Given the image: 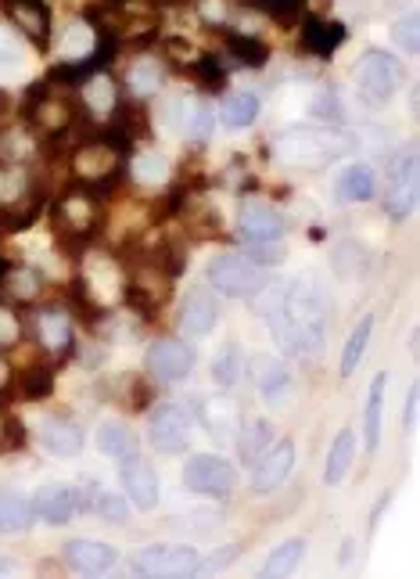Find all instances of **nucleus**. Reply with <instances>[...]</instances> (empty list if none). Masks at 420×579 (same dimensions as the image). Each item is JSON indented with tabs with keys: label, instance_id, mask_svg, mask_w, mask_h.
Returning <instances> with one entry per match:
<instances>
[{
	"label": "nucleus",
	"instance_id": "bb28decb",
	"mask_svg": "<svg viewBox=\"0 0 420 579\" xmlns=\"http://www.w3.org/2000/svg\"><path fill=\"white\" fill-rule=\"evenodd\" d=\"M371 334H374V317L366 314L360 325L352 328L345 350H341V378L356 375V367H360V360H363V353H366V345H371Z\"/></svg>",
	"mask_w": 420,
	"mask_h": 579
},
{
	"label": "nucleus",
	"instance_id": "f8f14e48",
	"mask_svg": "<svg viewBox=\"0 0 420 579\" xmlns=\"http://www.w3.org/2000/svg\"><path fill=\"white\" fill-rule=\"evenodd\" d=\"M65 561L87 576H98V572H109L120 565V550H115L112 544H104V540L80 536V540H69V544H65Z\"/></svg>",
	"mask_w": 420,
	"mask_h": 579
},
{
	"label": "nucleus",
	"instance_id": "2f4dec72",
	"mask_svg": "<svg viewBox=\"0 0 420 579\" xmlns=\"http://www.w3.org/2000/svg\"><path fill=\"white\" fill-rule=\"evenodd\" d=\"M194 76H198V83L208 90V94H223L227 90V69H223V61L216 55H202L194 58Z\"/></svg>",
	"mask_w": 420,
	"mask_h": 579
},
{
	"label": "nucleus",
	"instance_id": "e433bc0d",
	"mask_svg": "<svg viewBox=\"0 0 420 579\" xmlns=\"http://www.w3.org/2000/svg\"><path fill=\"white\" fill-rule=\"evenodd\" d=\"M50 389H55V375L44 367H33L22 375V393L30 396V400H41V396H50Z\"/></svg>",
	"mask_w": 420,
	"mask_h": 579
},
{
	"label": "nucleus",
	"instance_id": "c03bdc74",
	"mask_svg": "<svg viewBox=\"0 0 420 579\" xmlns=\"http://www.w3.org/2000/svg\"><path fill=\"white\" fill-rule=\"evenodd\" d=\"M104 4H109V8H126L129 0H104Z\"/></svg>",
	"mask_w": 420,
	"mask_h": 579
},
{
	"label": "nucleus",
	"instance_id": "423d86ee",
	"mask_svg": "<svg viewBox=\"0 0 420 579\" xmlns=\"http://www.w3.org/2000/svg\"><path fill=\"white\" fill-rule=\"evenodd\" d=\"M194 424L188 418V410H180L177 404H162L148 421V443L159 454H183L191 446Z\"/></svg>",
	"mask_w": 420,
	"mask_h": 579
},
{
	"label": "nucleus",
	"instance_id": "393cba45",
	"mask_svg": "<svg viewBox=\"0 0 420 579\" xmlns=\"http://www.w3.org/2000/svg\"><path fill=\"white\" fill-rule=\"evenodd\" d=\"M417 205V156H406V166L396 173V191H391V216L402 220Z\"/></svg>",
	"mask_w": 420,
	"mask_h": 579
},
{
	"label": "nucleus",
	"instance_id": "473e14b6",
	"mask_svg": "<svg viewBox=\"0 0 420 579\" xmlns=\"http://www.w3.org/2000/svg\"><path fill=\"white\" fill-rule=\"evenodd\" d=\"M83 105L90 112H109L115 105L112 80H104V76H90V80L83 83Z\"/></svg>",
	"mask_w": 420,
	"mask_h": 579
},
{
	"label": "nucleus",
	"instance_id": "cd10ccee",
	"mask_svg": "<svg viewBox=\"0 0 420 579\" xmlns=\"http://www.w3.org/2000/svg\"><path fill=\"white\" fill-rule=\"evenodd\" d=\"M30 525H33V504L30 500L11 493V490H0V530L19 533V530H30Z\"/></svg>",
	"mask_w": 420,
	"mask_h": 579
},
{
	"label": "nucleus",
	"instance_id": "ddd939ff",
	"mask_svg": "<svg viewBox=\"0 0 420 579\" xmlns=\"http://www.w3.org/2000/svg\"><path fill=\"white\" fill-rule=\"evenodd\" d=\"M219 325V303L216 295L208 292H191L188 303H183L180 310V328L188 339H205V334H213Z\"/></svg>",
	"mask_w": 420,
	"mask_h": 579
},
{
	"label": "nucleus",
	"instance_id": "b1692460",
	"mask_svg": "<svg viewBox=\"0 0 420 579\" xmlns=\"http://www.w3.org/2000/svg\"><path fill=\"white\" fill-rule=\"evenodd\" d=\"M223 126H230V130H248L256 120H259V98L248 94V90H238V94H227L223 101Z\"/></svg>",
	"mask_w": 420,
	"mask_h": 579
},
{
	"label": "nucleus",
	"instance_id": "f704fd0d",
	"mask_svg": "<svg viewBox=\"0 0 420 579\" xmlns=\"http://www.w3.org/2000/svg\"><path fill=\"white\" fill-rule=\"evenodd\" d=\"M134 177L140 180V184H166L169 166H166L162 156H151V151H140V156L134 159Z\"/></svg>",
	"mask_w": 420,
	"mask_h": 579
},
{
	"label": "nucleus",
	"instance_id": "7ed1b4c3",
	"mask_svg": "<svg viewBox=\"0 0 420 579\" xmlns=\"http://www.w3.org/2000/svg\"><path fill=\"white\" fill-rule=\"evenodd\" d=\"M208 285H213L219 295H227V299H252V295L262 292V274L256 270V263H248L245 256H216L213 263L205 270Z\"/></svg>",
	"mask_w": 420,
	"mask_h": 579
},
{
	"label": "nucleus",
	"instance_id": "f257e3e1",
	"mask_svg": "<svg viewBox=\"0 0 420 579\" xmlns=\"http://www.w3.org/2000/svg\"><path fill=\"white\" fill-rule=\"evenodd\" d=\"M338 148L334 134L317 130V126H295L273 140V156L287 166H327L338 156Z\"/></svg>",
	"mask_w": 420,
	"mask_h": 579
},
{
	"label": "nucleus",
	"instance_id": "f3484780",
	"mask_svg": "<svg viewBox=\"0 0 420 579\" xmlns=\"http://www.w3.org/2000/svg\"><path fill=\"white\" fill-rule=\"evenodd\" d=\"M334 191H338L341 202H371L374 191H377V173L366 162H352V166L341 170Z\"/></svg>",
	"mask_w": 420,
	"mask_h": 579
},
{
	"label": "nucleus",
	"instance_id": "20e7f679",
	"mask_svg": "<svg viewBox=\"0 0 420 579\" xmlns=\"http://www.w3.org/2000/svg\"><path fill=\"white\" fill-rule=\"evenodd\" d=\"M202 565V555L183 544H148L137 550L129 569L137 576H194Z\"/></svg>",
	"mask_w": 420,
	"mask_h": 579
},
{
	"label": "nucleus",
	"instance_id": "1a4fd4ad",
	"mask_svg": "<svg viewBox=\"0 0 420 579\" xmlns=\"http://www.w3.org/2000/svg\"><path fill=\"white\" fill-rule=\"evenodd\" d=\"M33 504V519H41L47 525H69L76 511H83V497L80 486H65V483H47L36 490Z\"/></svg>",
	"mask_w": 420,
	"mask_h": 579
},
{
	"label": "nucleus",
	"instance_id": "f03ea898",
	"mask_svg": "<svg viewBox=\"0 0 420 579\" xmlns=\"http://www.w3.org/2000/svg\"><path fill=\"white\" fill-rule=\"evenodd\" d=\"M183 490H191L198 497L227 500L238 490V468L219 454H194L188 465H183Z\"/></svg>",
	"mask_w": 420,
	"mask_h": 579
},
{
	"label": "nucleus",
	"instance_id": "a19ab883",
	"mask_svg": "<svg viewBox=\"0 0 420 579\" xmlns=\"http://www.w3.org/2000/svg\"><path fill=\"white\" fill-rule=\"evenodd\" d=\"M238 555H241V550H238V547H230V550H227V555H223V550H219V555H213V558H208V561H202V565H198V572H202V569H205V572H213V569H223V565H230V561H234V558H238Z\"/></svg>",
	"mask_w": 420,
	"mask_h": 579
},
{
	"label": "nucleus",
	"instance_id": "4468645a",
	"mask_svg": "<svg viewBox=\"0 0 420 579\" xmlns=\"http://www.w3.org/2000/svg\"><path fill=\"white\" fill-rule=\"evenodd\" d=\"M349 41V25L331 22V19H306L302 22V50L317 58H331L338 47H345Z\"/></svg>",
	"mask_w": 420,
	"mask_h": 579
},
{
	"label": "nucleus",
	"instance_id": "aec40b11",
	"mask_svg": "<svg viewBox=\"0 0 420 579\" xmlns=\"http://www.w3.org/2000/svg\"><path fill=\"white\" fill-rule=\"evenodd\" d=\"M223 44H227V55L238 61L241 69H266L270 61V47L259 41L252 33H234L227 30L223 33Z\"/></svg>",
	"mask_w": 420,
	"mask_h": 579
},
{
	"label": "nucleus",
	"instance_id": "c756f323",
	"mask_svg": "<svg viewBox=\"0 0 420 579\" xmlns=\"http://www.w3.org/2000/svg\"><path fill=\"white\" fill-rule=\"evenodd\" d=\"M273 443V424L270 421H256V424H248V429L241 432V440H238V454L248 468L256 465L259 454Z\"/></svg>",
	"mask_w": 420,
	"mask_h": 579
},
{
	"label": "nucleus",
	"instance_id": "9b49d317",
	"mask_svg": "<svg viewBox=\"0 0 420 579\" xmlns=\"http://www.w3.org/2000/svg\"><path fill=\"white\" fill-rule=\"evenodd\" d=\"M148 371L159 382L177 385L194 371V350L191 345L177 342V339H159L148 350Z\"/></svg>",
	"mask_w": 420,
	"mask_h": 579
},
{
	"label": "nucleus",
	"instance_id": "4c0bfd02",
	"mask_svg": "<svg viewBox=\"0 0 420 579\" xmlns=\"http://www.w3.org/2000/svg\"><path fill=\"white\" fill-rule=\"evenodd\" d=\"M98 511H101V519H104V522L123 525V522H126V514H129V500L115 497V493H104V497L98 500Z\"/></svg>",
	"mask_w": 420,
	"mask_h": 579
},
{
	"label": "nucleus",
	"instance_id": "39448f33",
	"mask_svg": "<svg viewBox=\"0 0 420 579\" xmlns=\"http://www.w3.org/2000/svg\"><path fill=\"white\" fill-rule=\"evenodd\" d=\"M356 90L371 105H385L399 90V61L388 50H366L356 66Z\"/></svg>",
	"mask_w": 420,
	"mask_h": 579
},
{
	"label": "nucleus",
	"instance_id": "dca6fc26",
	"mask_svg": "<svg viewBox=\"0 0 420 579\" xmlns=\"http://www.w3.org/2000/svg\"><path fill=\"white\" fill-rule=\"evenodd\" d=\"M385 389H388V371H377L371 389H366V404H363V440L366 450H377L381 443V415H385Z\"/></svg>",
	"mask_w": 420,
	"mask_h": 579
},
{
	"label": "nucleus",
	"instance_id": "a878e982",
	"mask_svg": "<svg viewBox=\"0 0 420 579\" xmlns=\"http://www.w3.org/2000/svg\"><path fill=\"white\" fill-rule=\"evenodd\" d=\"M245 375V353L238 350V342H227L213 360V382L219 389H234Z\"/></svg>",
	"mask_w": 420,
	"mask_h": 579
},
{
	"label": "nucleus",
	"instance_id": "4be33fe9",
	"mask_svg": "<svg viewBox=\"0 0 420 579\" xmlns=\"http://www.w3.org/2000/svg\"><path fill=\"white\" fill-rule=\"evenodd\" d=\"M180 126H183V134H188L191 140H208V134H213V126H216V112L208 101L202 98H188V101H180Z\"/></svg>",
	"mask_w": 420,
	"mask_h": 579
},
{
	"label": "nucleus",
	"instance_id": "0eeeda50",
	"mask_svg": "<svg viewBox=\"0 0 420 579\" xmlns=\"http://www.w3.org/2000/svg\"><path fill=\"white\" fill-rule=\"evenodd\" d=\"M295 468V443L292 440H273L266 450L259 454V461L252 465V493L256 497H270L277 493L287 483V475Z\"/></svg>",
	"mask_w": 420,
	"mask_h": 579
},
{
	"label": "nucleus",
	"instance_id": "37998d69",
	"mask_svg": "<svg viewBox=\"0 0 420 579\" xmlns=\"http://www.w3.org/2000/svg\"><path fill=\"white\" fill-rule=\"evenodd\" d=\"M352 561V540H345V550H341V565Z\"/></svg>",
	"mask_w": 420,
	"mask_h": 579
},
{
	"label": "nucleus",
	"instance_id": "7c9ffc66",
	"mask_svg": "<svg viewBox=\"0 0 420 579\" xmlns=\"http://www.w3.org/2000/svg\"><path fill=\"white\" fill-rule=\"evenodd\" d=\"M262 375H256L259 382V393L266 396L270 404H281V396L287 393V385H292V378H287V371L277 364V360H262Z\"/></svg>",
	"mask_w": 420,
	"mask_h": 579
},
{
	"label": "nucleus",
	"instance_id": "72a5a7b5",
	"mask_svg": "<svg viewBox=\"0 0 420 579\" xmlns=\"http://www.w3.org/2000/svg\"><path fill=\"white\" fill-rule=\"evenodd\" d=\"M41 334H44V345H55V350H61V345L72 342V325L65 314H44L41 317Z\"/></svg>",
	"mask_w": 420,
	"mask_h": 579
},
{
	"label": "nucleus",
	"instance_id": "6e6552de",
	"mask_svg": "<svg viewBox=\"0 0 420 579\" xmlns=\"http://www.w3.org/2000/svg\"><path fill=\"white\" fill-rule=\"evenodd\" d=\"M120 483H123V490H126V500L137 511L159 508V490H162V486H159V472H155L140 454H126L123 457Z\"/></svg>",
	"mask_w": 420,
	"mask_h": 579
},
{
	"label": "nucleus",
	"instance_id": "ea45409f",
	"mask_svg": "<svg viewBox=\"0 0 420 579\" xmlns=\"http://www.w3.org/2000/svg\"><path fill=\"white\" fill-rule=\"evenodd\" d=\"M15 339H19V320H15V314L0 310V350L15 345Z\"/></svg>",
	"mask_w": 420,
	"mask_h": 579
},
{
	"label": "nucleus",
	"instance_id": "9d476101",
	"mask_svg": "<svg viewBox=\"0 0 420 579\" xmlns=\"http://www.w3.org/2000/svg\"><path fill=\"white\" fill-rule=\"evenodd\" d=\"M238 230L245 241H252V246H259V241H281L284 238V216L273 209L270 202L248 198V202H241Z\"/></svg>",
	"mask_w": 420,
	"mask_h": 579
},
{
	"label": "nucleus",
	"instance_id": "c9c22d12",
	"mask_svg": "<svg viewBox=\"0 0 420 579\" xmlns=\"http://www.w3.org/2000/svg\"><path fill=\"white\" fill-rule=\"evenodd\" d=\"M417 25H420V19H417V11H406V15L396 22V30H391V41H396L406 55H417Z\"/></svg>",
	"mask_w": 420,
	"mask_h": 579
},
{
	"label": "nucleus",
	"instance_id": "2eb2a0df",
	"mask_svg": "<svg viewBox=\"0 0 420 579\" xmlns=\"http://www.w3.org/2000/svg\"><path fill=\"white\" fill-rule=\"evenodd\" d=\"M4 11L11 15V22L30 36L36 47H47L50 36V11L44 0H4Z\"/></svg>",
	"mask_w": 420,
	"mask_h": 579
},
{
	"label": "nucleus",
	"instance_id": "a211bd4d",
	"mask_svg": "<svg viewBox=\"0 0 420 579\" xmlns=\"http://www.w3.org/2000/svg\"><path fill=\"white\" fill-rule=\"evenodd\" d=\"M94 446L104 457L123 461L126 454H137V432L126 421H101L94 432Z\"/></svg>",
	"mask_w": 420,
	"mask_h": 579
},
{
	"label": "nucleus",
	"instance_id": "58836bf2",
	"mask_svg": "<svg viewBox=\"0 0 420 579\" xmlns=\"http://www.w3.org/2000/svg\"><path fill=\"white\" fill-rule=\"evenodd\" d=\"M19 58H22L19 41L8 30H0V66H19Z\"/></svg>",
	"mask_w": 420,
	"mask_h": 579
},
{
	"label": "nucleus",
	"instance_id": "5701e85b",
	"mask_svg": "<svg viewBox=\"0 0 420 579\" xmlns=\"http://www.w3.org/2000/svg\"><path fill=\"white\" fill-rule=\"evenodd\" d=\"M302 555H306V540H302V536L284 540V544L273 547V555L262 561V576H270V579L292 576L298 565H302Z\"/></svg>",
	"mask_w": 420,
	"mask_h": 579
},
{
	"label": "nucleus",
	"instance_id": "412c9836",
	"mask_svg": "<svg viewBox=\"0 0 420 579\" xmlns=\"http://www.w3.org/2000/svg\"><path fill=\"white\" fill-rule=\"evenodd\" d=\"M352 457H356V435L352 429H341L334 435L331 450H327V465H323V483L327 486H341L345 483V475L352 468Z\"/></svg>",
	"mask_w": 420,
	"mask_h": 579
},
{
	"label": "nucleus",
	"instance_id": "79ce46f5",
	"mask_svg": "<svg viewBox=\"0 0 420 579\" xmlns=\"http://www.w3.org/2000/svg\"><path fill=\"white\" fill-rule=\"evenodd\" d=\"M417 424V385H410V393H406V432H413Z\"/></svg>",
	"mask_w": 420,
	"mask_h": 579
},
{
	"label": "nucleus",
	"instance_id": "c85d7f7f",
	"mask_svg": "<svg viewBox=\"0 0 420 579\" xmlns=\"http://www.w3.org/2000/svg\"><path fill=\"white\" fill-rule=\"evenodd\" d=\"M162 80H166V69L159 58H137L134 69H129V90H134V98L155 94L162 87Z\"/></svg>",
	"mask_w": 420,
	"mask_h": 579
},
{
	"label": "nucleus",
	"instance_id": "6ab92c4d",
	"mask_svg": "<svg viewBox=\"0 0 420 579\" xmlns=\"http://www.w3.org/2000/svg\"><path fill=\"white\" fill-rule=\"evenodd\" d=\"M41 443L50 450V454H58V457H76L83 450V432L76 429L72 421L50 418V421L41 424Z\"/></svg>",
	"mask_w": 420,
	"mask_h": 579
},
{
	"label": "nucleus",
	"instance_id": "a18cd8bd",
	"mask_svg": "<svg viewBox=\"0 0 420 579\" xmlns=\"http://www.w3.org/2000/svg\"><path fill=\"white\" fill-rule=\"evenodd\" d=\"M0 378H4V367H0Z\"/></svg>",
	"mask_w": 420,
	"mask_h": 579
}]
</instances>
